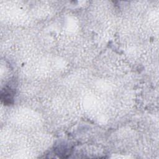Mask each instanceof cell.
Listing matches in <instances>:
<instances>
[{
	"mask_svg": "<svg viewBox=\"0 0 159 159\" xmlns=\"http://www.w3.org/2000/svg\"><path fill=\"white\" fill-rule=\"evenodd\" d=\"M15 91L11 86H6L1 92V100L4 101L5 104H10L12 103Z\"/></svg>",
	"mask_w": 159,
	"mask_h": 159,
	"instance_id": "obj_1",
	"label": "cell"
}]
</instances>
